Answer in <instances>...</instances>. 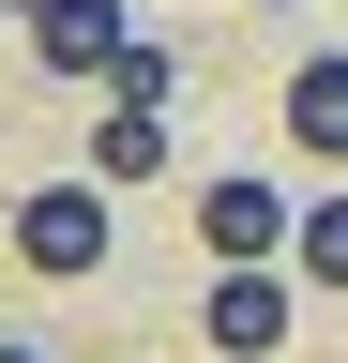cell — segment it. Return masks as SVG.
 <instances>
[{
    "label": "cell",
    "mask_w": 348,
    "mask_h": 363,
    "mask_svg": "<svg viewBox=\"0 0 348 363\" xmlns=\"http://www.w3.org/2000/svg\"><path fill=\"white\" fill-rule=\"evenodd\" d=\"M16 257L30 272H106V182H30L16 197Z\"/></svg>",
    "instance_id": "6da1fadb"
},
{
    "label": "cell",
    "mask_w": 348,
    "mask_h": 363,
    "mask_svg": "<svg viewBox=\"0 0 348 363\" xmlns=\"http://www.w3.org/2000/svg\"><path fill=\"white\" fill-rule=\"evenodd\" d=\"M197 333L228 348V363H273V348H288V272H273V257H228L212 303H197Z\"/></svg>",
    "instance_id": "7a4b0ae2"
},
{
    "label": "cell",
    "mask_w": 348,
    "mask_h": 363,
    "mask_svg": "<svg viewBox=\"0 0 348 363\" xmlns=\"http://www.w3.org/2000/svg\"><path fill=\"white\" fill-rule=\"evenodd\" d=\"M16 30H30V61H61V76H106L121 45H137L121 0H16Z\"/></svg>",
    "instance_id": "3957f363"
},
{
    "label": "cell",
    "mask_w": 348,
    "mask_h": 363,
    "mask_svg": "<svg viewBox=\"0 0 348 363\" xmlns=\"http://www.w3.org/2000/svg\"><path fill=\"white\" fill-rule=\"evenodd\" d=\"M288 227H303V212L273 197V182H242V167L197 182V242H212V257H288Z\"/></svg>",
    "instance_id": "277c9868"
},
{
    "label": "cell",
    "mask_w": 348,
    "mask_h": 363,
    "mask_svg": "<svg viewBox=\"0 0 348 363\" xmlns=\"http://www.w3.org/2000/svg\"><path fill=\"white\" fill-rule=\"evenodd\" d=\"M288 136H303L318 167H348V61H303V76H288Z\"/></svg>",
    "instance_id": "5b68a950"
},
{
    "label": "cell",
    "mask_w": 348,
    "mask_h": 363,
    "mask_svg": "<svg viewBox=\"0 0 348 363\" xmlns=\"http://www.w3.org/2000/svg\"><path fill=\"white\" fill-rule=\"evenodd\" d=\"M167 167V106H106V136H91V182L121 197V182H152Z\"/></svg>",
    "instance_id": "8992f818"
},
{
    "label": "cell",
    "mask_w": 348,
    "mask_h": 363,
    "mask_svg": "<svg viewBox=\"0 0 348 363\" xmlns=\"http://www.w3.org/2000/svg\"><path fill=\"white\" fill-rule=\"evenodd\" d=\"M167 91H182V61H167V45L137 30V45H121V61H106V106H167Z\"/></svg>",
    "instance_id": "52a82bcc"
},
{
    "label": "cell",
    "mask_w": 348,
    "mask_h": 363,
    "mask_svg": "<svg viewBox=\"0 0 348 363\" xmlns=\"http://www.w3.org/2000/svg\"><path fill=\"white\" fill-rule=\"evenodd\" d=\"M288 257L318 272V288H348V197H318V212H303V227H288Z\"/></svg>",
    "instance_id": "ba28073f"
},
{
    "label": "cell",
    "mask_w": 348,
    "mask_h": 363,
    "mask_svg": "<svg viewBox=\"0 0 348 363\" xmlns=\"http://www.w3.org/2000/svg\"><path fill=\"white\" fill-rule=\"evenodd\" d=\"M0 363H46V348H0Z\"/></svg>",
    "instance_id": "9c48e42d"
},
{
    "label": "cell",
    "mask_w": 348,
    "mask_h": 363,
    "mask_svg": "<svg viewBox=\"0 0 348 363\" xmlns=\"http://www.w3.org/2000/svg\"><path fill=\"white\" fill-rule=\"evenodd\" d=\"M0 16H16V0H0Z\"/></svg>",
    "instance_id": "30bf717a"
}]
</instances>
